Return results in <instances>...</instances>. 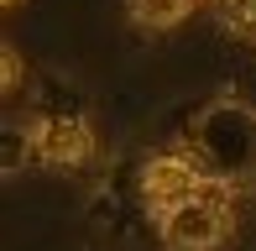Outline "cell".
<instances>
[{
    "mask_svg": "<svg viewBox=\"0 0 256 251\" xmlns=\"http://www.w3.org/2000/svg\"><path fill=\"white\" fill-rule=\"evenodd\" d=\"M220 16L236 21V26H256V0H214Z\"/></svg>",
    "mask_w": 256,
    "mask_h": 251,
    "instance_id": "cell-5",
    "label": "cell"
},
{
    "mask_svg": "<svg viewBox=\"0 0 256 251\" xmlns=\"http://www.w3.org/2000/svg\"><path fill=\"white\" fill-rule=\"evenodd\" d=\"M6 6H21V0H6Z\"/></svg>",
    "mask_w": 256,
    "mask_h": 251,
    "instance_id": "cell-7",
    "label": "cell"
},
{
    "mask_svg": "<svg viewBox=\"0 0 256 251\" xmlns=\"http://www.w3.org/2000/svg\"><path fill=\"white\" fill-rule=\"evenodd\" d=\"M194 6H199V0H131V16L142 21V26H152V32H168V26H178Z\"/></svg>",
    "mask_w": 256,
    "mask_h": 251,
    "instance_id": "cell-4",
    "label": "cell"
},
{
    "mask_svg": "<svg viewBox=\"0 0 256 251\" xmlns=\"http://www.w3.org/2000/svg\"><path fill=\"white\" fill-rule=\"evenodd\" d=\"M0 78H6L0 89H16V84H21V58H16V48H0Z\"/></svg>",
    "mask_w": 256,
    "mask_h": 251,
    "instance_id": "cell-6",
    "label": "cell"
},
{
    "mask_svg": "<svg viewBox=\"0 0 256 251\" xmlns=\"http://www.w3.org/2000/svg\"><path fill=\"white\" fill-rule=\"evenodd\" d=\"M37 157L42 162H58V168H74L89 157V126L74 120V116H58V120H42L37 131Z\"/></svg>",
    "mask_w": 256,
    "mask_h": 251,
    "instance_id": "cell-3",
    "label": "cell"
},
{
    "mask_svg": "<svg viewBox=\"0 0 256 251\" xmlns=\"http://www.w3.org/2000/svg\"><path fill=\"white\" fill-rule=\"evenodd\" d=\"M142 188H146V199L168 214V210H178V204H188V199L204 194V173L188 157H152L146 173H142Z\"/></svg>",
    "mask_w": 256,
    "mask_h": 251,
    "instance_id": "cell-2",
    "label": "cell"
},
{
    "mask_svg": "<svg viewBox=\"0 0 256 251\" xmlns=\"http://www.w3.org/2000/svg\"><path fill=\"white\" fill-rule=\"evenodd\" d=\"M225 225H230L225 199L204 188L199 199H188V204H178V210L162 214V241L172 251H209V246L225 241Z\"/></svg>",
    "mask_w": 256,
    "mask_h": 251,
    "instance_id": "cell-1",
    "label": "cell"
}]
</instances>
